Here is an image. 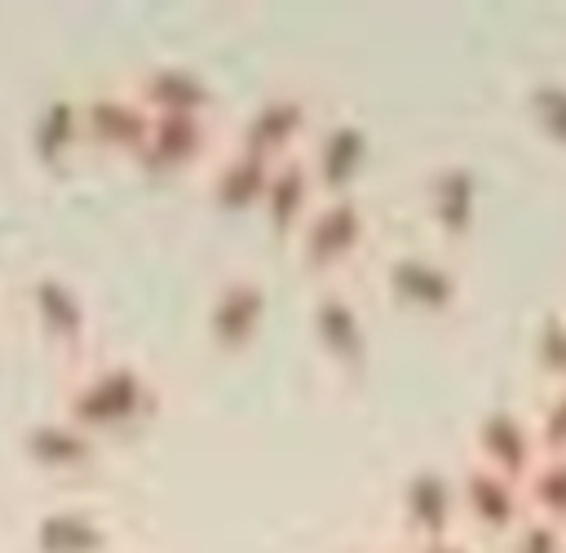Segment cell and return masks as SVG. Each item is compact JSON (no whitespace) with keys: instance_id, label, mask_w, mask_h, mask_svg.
<instances>
[{"instance_id":"1","label":"cell","mask_w":566,"mask_h":553,"mask_svg":"<svg viewBox=\"0 0 566 553\" xmlns=\"http://www.w3.org/2000/svg\"><path fill=\"white\" fill-rule=\"evenodd\" d=\"M53 407L66 411L71 420H80L84 429L102 434L106 442H115L119 434L159 416L164 380L155 376L150 363H142L124 349L97 345L93 354H84L75 363H62Z\"/></svg>"},{"instance_id":"2","label":"cell","mask_w":566,"mask_h":553,"mask_svg":"<svg viewBox=\"0 0 566 553\" xmlns=\"http://www.w3.org/2000/svg\"><path fill=\"white\" fill-rule=\"evenodd\" d=\"M18 292L22 305L35 323V332L44 336V345L62 358L75 363L84 354L97 349V323H93V305L84 296V288L53 261H31L18 274Z\"/></svg>"},{"instance_id":"3","label":"cell","mask_w":566,"mask_h":553,"mask_svg":"<svg viewBox=\"0 0 566 553\" xmlns=\"http://www.w3.org/2000/svg\"><path fill=\"white\" fill-rule=\"evenodd\" d=\"M367 234H371V217L363 199L354 190H332L314 199V208L292 234V248L314 279H336V270L367 248Z\"/></svg>"},{"instance_id":"4","label":"cell","mask_w":566,"mask_h":553,"mask_svg":"<svg viewBox=\"0 0 566 553\" xmlns=\"http://www.w3.org/2000/svg\"><path fill=\"white\" fill-rule=\"evenodd\" d=\"M270 310V292H265V274L252 265H230L208 283L203 296V341L221 354H243L265 323Z\"/></svg>"},{"instance_id":"5","label":"cell","mask_w":566,"mask_h":553,"mask_svg":"<svg viewBox=\"0 0 566 553\" xmlns=\"http://www.w3.org/2000/svg\"><path fill=\"white\" fill-rule=\"evenodd\" d=\"M230 128L217 124V115L195 111H150V124L128 155L146 173H203L208 159L221 150Z\"/></svg>"},{"instance_id":"6","label":"cell","mask_w":566,"mask_h":553,"mask_svg":"<svg viewBox=\"0 0 566 553\" xmlns=\"http://www.w3.org/2000/svg\"><path fill=\"white\" fill-rule=\"evenodd\" d=\"M18 451L31 469H40L49 478H84L106 460L111 442L102 434L84 429L80 420H71L66 411L49 407L18 425Z\"/></svg>"},{"instance_id":"7","label":"cell","mask_w":566,"mask_h":553,"mask_svg":"<svg viewBox=\"0 0 566 553\" xmlns=\"http://www.w3.org/2000/svg\"><path fill=\"white\" fill-rule=\"evenodd\" d=\"M318 128V115H314V97L296 84H274L265 93H256L248 102V111L239 115V124L230 128L239 142L265 150V155H287V150H301L310 142V133Z\"/></svg>"},{"instance_id":"8","label":"cell","mask_w":566,"mask_h":553,"mask_svg":"<svg viewBox=\"0 0 566 553\" xmlns=\"http://www.w3.org/2000/svg\"><path fill=\"white\" fill-rule=\"evenodd\" d=\"M80 106H84V142L93 150H115V155H133L146 124H150V106L133 93V84L119 75L111 80H93L80 88Z\"/></svg>"},{"instance_id":"9","label":"cell","mask_w":566,"mask_h":553,"mask_svg":"<svg viewBox=\"0 0 566 553\" xmlns=\"http://www.w3.org/2000/svg\"><path fill=\"white\" fill-rule=\"evenodd\" d=\"M31 553H115V518L88 500H49L27 518Z\"/></svg>"},{"instance_id":"10","label":"cell","mask_w":566,"mask_h":553,"mask_svg":"<svg viewBox=\"0 0 566 553\" xmlns=\"http://www.w3.org/2000/svg\"><path fill=\"white\" fill-rule=\"evenodd\" d=\"M124 80L133 84V93L150 106V111H195V115H217V80L190 62V58H146L133 62L124 71Z\"/></svg>"},{"instance_id":"11","label":"cell","mask_w":566,"mask_h":553,"mask_svg":"<svg viewBox=\"0 0 566 553\" xmlns=\"http://www.w3.org/2000/svg\"><path fill=\"white\" fill-rule=\"evenodd\" d=\"M274 155L239 142L234 133H226L221 150L208 159V168L199 173V190L212 208L221 212H243V208H261L265 181H270Z\"/></svg>"},{"instance_id":"12","label":"cell","mask_w":566,"mask_h":553,"mask_svg":"<svg viewBox=\"0 0 566 553\" xmlns=\"http://www.w3.org/2000/svg\"><path fill=\"white\" fill-rule=\"evenodd\" d=\"M305 319H310V336L327 363H336V367L363 363V354H367L363 314H358V301L349 296V288L340 279H314Z\"/></svg>"},{"instance_id":"13","label":"cell","mask_w":566,"mask_h":553,"mask_svg":"<svg viewBox=\"0 0 566 553\" xmlns=\"http://www.w3.org/2000/svg\"><path fill=\"white\" fill-rule=\"evenodd\" d=\"M84 106H80V88H53L40 97V106L27 119V155L35 168L57 173L75 159V150H84Z\"/></svg>"},{"instance_id":"14","label":"cell","mask_w":566,"mask_h":553,"mask_svg":"<svg viewBox=\"0 0 566 553\" xmlns=\"http://www.w3.org/2000/svg\"><path fill=\"white\" fill-rule=\"evenodd\" d=\"M363 155H367V133L354 119H345V115L340 119H318V128L305 142V159L314 168L318 195L354 190V177L363 168Z\"/></svg>"},{"instance_id":"15","label":"cell","mask_w":566,"mask_h":553,"mask_svg":"<svg viewBox=\"0 0 566 553\" xmlns=\"http://www.w3.org/2000/svg\"><path fill=\"white\" fill-rule=\"evenodd\" d=\"M314 199H318V181H314V168H310L305 146H301V150H287V155L274 159L256 212L265 217V226L274 234H296V226L305 221V212L314 208Z\"/></svg>"},{"instance_id":"16","label":"cell","mask_w":566,"mask_h":553,"mask_svg":"<svg viewBox=\"0 0 566 553\" xmlns=\"http://www.w3.org/2000/svg\"><path fill=\"white\" fill-rule=\"evenodd\" d=\"M0 336H4V305H0Z\"/></svg>"}]
</instances>
